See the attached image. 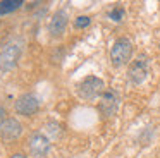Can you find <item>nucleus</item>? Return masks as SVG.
<instances>
[{"instance_id": "obj_1", "label": "nucleus", "mask_w": 160, "mask_h": 158, "mask_svg": "<svg viewBox=\"0 0 160 158\" xmlns=\"http://www.w3.org/2000/svg\"><path fill=\"white\" fill-rule=\"evenodd\" d=\"M103 88H105V84L100 77H97V76H88V77H84L78 84V95H79V98L86 100V101H93L98 96L103 95V91H105Z\"/></svg>"}, {"instance_id": "obj_2", "label": "nucleus", "mask_w": 160, "mask_h": 158, "mask_svg": "<svg viewBox=\"0 0 160 158\" xmlns=\"http://www.w3.org/2000/svg\"><path fill=\"white\" fill-rule=\"evenodd\" d=\"M132 55V45L128 38H119L114 41L110 48V60L115 67H121V65L128 64L131 60Z\"/></svg>"}, {"instance_id": "obj_3", "label": "nucleus", "mask_w": 160, "mask_h": 158, "mask_svg": "<svg viewBox=\"0 0 160 158\" xmlns=\"http://www.w3.org/2000/svg\"><path fill=\"white\" fill-rule=\"evenodd\" d=\"M19 57H21V47L18 43H7L0 47V72L12 71Z\"/></svg>"}, {"instance_id": "obj_4", "label": "nucleus", "mask_w": 160, "mask_h": 158, "mask_svg": "<svg viewBox=\"0 0 160 158\" xmlns=\"http://www.w3.org/2000/svg\"><path fill=\"white\" fill-rule=\"evenodd\" d=\"M40 110V98L35 93H24L16 100V112L19 115L31 117Z\"/></svg>"}, {"instance_id": "obj_5", "label": "nucleus", "mask_w": 160, "mask_h": 158, "mask_svg": "<svg viewBox=\"0 0 160 158\" xmlns=\"http://www.w3.org/2000/svg\"><path fill=\"white\" fill-rule=\"evenodd\" d=\"M98 108H100L102 115H105V117L115 115V112H117V108H119V96H117V93L112 91V89L103 91V95L100 96V101H98Z\"/></svg>"}, {"instance_id": "obj_6", "label": "nucleus", "mask_w": 160, "mask_h": 158, "mask_svg": "<svg viewBox=\"0 0 160 158\" xmlns=\"http://www.w3.org/2000/svg\"><path fill=\"white\" fill-rule=\"evenodd\" d=\"M146 74H148V60H146V57H138L129 65L128 76L132 84H141L146 79Z\"/></svg>"}, {"instance_id": "obj_7", "label": "nucleus", "mask_w": 160, "mask_h": 158, "mask_svg": "<svg viewBox=\"0 0 160 158\" xmlns=\"http://www.w3.org/2000/svg\"><path fill=\"white\" fill-rule=\"evenodd\" d=\"M48 151H50V139L48 137L42 132L31 134V137H29V153L33 156L40 158V156H45Z\"/></svg>"}, {"instance_id": "obj_8", "label": "nucleus", "mask_w": 160, "mask_h": 158, "mask_svg": "<svg viewBox=\"0 0 160 158\" xmlns=\"http://www.w3.org/2000/svg\"><path fill=\"white\" fill-rule=\"evenodd\" d=\"M22 132V126L18 119L14 117H9L4 120V124L0 126V137L4 141H14L21 136Z\"/></svg>"}, {"instance_id": "obj_9", "label": "nucleus", "mask_w": 160, "mask_h": 158, "mask_svg": "<svg viewBox=\"0 0 160 158\" xmlns=\"http://www.w3.org/2000/svg\"><path fill=\"white\" fill-rule=\"evenodd\" d=\"M66 27H67V14L64 10H59L52 16L48 22V33L52 38H60L64 33H66Z\"/></svg>"}, {"instance_id": "obj_10", "label": "nucleus", "mask_w": 160, "mask_h": 158, "mask_svg": "<svg viewBox=\"0 0 160 158\" xmlns=\"http://www.w3.org/2000/svg\"><path fill=\"white\" fill-rule=\"evenodd\" d=\"M22 5H24L22 0H2L0 2V16H7L14 10L21 9Z\"/></svg>"}, {"instance_id": "obj_11", "label": "nucleus", "mask_w": 160, "mask_h": 158, "mask_svg": "<svg viewBox=\"0 0 160 158\" xmlns=\"http://www.w3.org/2000/svg\"><path fill=\"white\" fill-rule=\"evenodd\" d=\"M124 16H126V10H124V7H121V5L114 7V9L110 10V14H108V17H110L114 22H121V21L124 19Z\"/></svg>"}, {"instance_id": "obj_12", "label": "nucleus", "mask_w": 160, "mask_h": 158, "mask_svg": "<svg viewBox=\"0 0 160 158\" xmlns=\"http://www.w3.org/2000/svg\"><path fill=\"white\" fill-rule=\"evenodd\" d=\"M91 22V19L88 16H79L74 19V27H78V29H84V27H88Z\"/></svg>"}, {"instance_id": "obj_13", "label": "nucleus", "mask_w": 160, "mask_h": 158, "mask_svg": "<svg viewBox=\"0 0 160 158\" xmlns=\"http://www.w3.org/2000/svg\"><path fill=\"white\" fill-rule=\"evenodd\" d=\"M4 120H5V108L0 105V126L4 124Z\"/></svg>"}, {"instance_id": "obj_14", "label": "nucleus", "mask_w": 160, "mask_h": 158, "mask_svg": "<svg viewBox=\"0 0 160 158\" xmlns=\"http://www.w3.org/2000/svg\"><path fill=\"white\" fill-rule=\"evenodd\" d=\"M11 158H26V156H24V155H22V153H14V155H12Z\"/></svg>"}]
</instances>
